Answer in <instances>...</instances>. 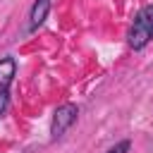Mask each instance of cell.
<instances>
[{"mask_svg":"<svg viewBox=\"0 0 153 153\" xmlns=\"http://www.w3.org/2000/svg\"><path fill=\"white\" fill-rule=\"evenodd\" d=\"M153 41V5H143L139 10V14L134 17V24L127 33V43L134 50L146 48Z\"/></svg>","mask_w":153,"mask_h":153,"instance_id":"obj_1","label":"cell"},{"mask_svg":"<svg viewBox=\"0 0 153 153\" xmlns=\"http://www.w3.org/2000/svg\"><path fill=\"white\" fill-rule=\"evenodd\" d=\"M76 117H79V108L74 105V103H65V105H60L55 112H53V122H50V139L55 141V139H60L74 122H76Z\"/></svg>","mask_w":153,"mask_h":153,"instance_id":"obj_2","label":"cell"},{"mask_svg":"<svg viewBox=\"0 0 153 153\" xmlns=\"http://www.w3.org/2000/svg\"><path fill=\"white\" fill-rule=\"evenodd\" d=\"M14 74H17V62L14 57H0V115L7 112L10 108V86L14 81Z\"/></svg>","mask_w":153,"mask_h":153,"instance_id":"obj_3","label":"cell"},{"mask_svg":"<svg viewBox=\"0 0 153 153\" xmlns=\"http://www.w3.org/2000/svg\"><path fill=\"white\" fill-rule=\"evenodd\" d=\"M48 12H50V0H36L29 12V31H36L48 19Z\"/></svg>","mask_w":153,"mask_h":153,"instance_id":"obj_4","label":"cell"},{"mask_svg":"<svg viewBox=\"0 0 153 153\" xmlns=\"http://www.w3.org/2000/svg\"><path fill=\"white\" fill-rule=\"evenodd\" d=\"M129 148H131V143L124 139V141H120V143H115L112 148H108L105 153H129Z\"/></svg>","mask_w":153,"mask_h":153,"instance_id":"obj_5","label":"cell"}]
</instances>
